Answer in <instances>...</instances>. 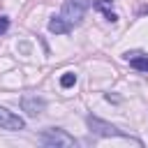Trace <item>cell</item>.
<instances>
[{
  "label": "cell",
  "mask_w": 148,
  "mask_h": 148,
  "mask_svg": "<svg viewBox=\"0 0 148 148\" xmlns=\"http://www.w3.org/2000/svg\"><path fill=\"white\" fill-rule=\"evenodd\" d=\"M86 123H88L90 132H92V134H97V136H120V139H130V141H134V143H141L139 139L130 136L127 132L118 130L116 125H111V123H106V120H102V118H97V116H88V118H86Z\"/></svg>",
  "instance_id": "6da1fadb"
},
{
  "label": "cell",
  "mask_w": 148,
  "mask_h": 148,
  "mask_svg": "<svg viewBox=\"0 0 148 148\" xmlns=\"http://www.w3.org/2000/svg\"><path fill=\"white\" fill-rule=\"evenodd\" d=\"M39 143L44 146H56V148H74L76 146V139L72 134H67L65 130L60 127H49L39 134Z\"/></svg>",
  "instance_id": "7a4b0ae2"
},
{
  "label": "cell",
  "mask_w": 148,
  "mask_h": 148,
  "mask_svg": "<svg viewBox=\"0 0 148 148\" xmlns=\"http://www.w3.org/2000/svg\"><path fill=\"white\" fill-rule=\"evenodd\" d=\"M90 9V0H65L62 2V12L60 16L67 21V23H79L83 18V14Z\"/></svg>",
  "instance_id": "3957f363"
},
{
  "label": "cell",
  "mask_w": 148,
  "mask_h": 148,
  "mask_svg": "<svg viewBox=\"0 0 148 148\" xmlns=\"http://www.w3.org/2000/svg\"><path fill=\"white\" fill-rule=\"evenodd\" d=\"M23 127H25V120H23L21 116H16V113H12L9 109L0 106V130H12V132H16V130H23Z\"/></svg>",
  "instance_id": "277c9868"
},
{
  "label": "cell",
  "mask_w": 148,
  "mask_h": 148,
  "mask_svg": "<svg viewBox=\"0 0 148 148\" xmlns=\"http://www.w3.org/2000/svg\"><path fill=\"white\" fill-rule=\"evenodd\" d=\"M21 109L28 116H39L46 109V99L44 97H37V95H25V97H21Z\"/></svg>",
  "instance_id": "5b68a950"
},
{
  "label": "cell",
  "mask_w": 148,
  "mask_h": 148,
  "mask_svg": "<svg viewBox=\"0 0 148 148\" xmlns=\"http://www.w3.org/2000/svg\"><path fill=\"white\" fill-rule=\"evenodd\" d=\"M69 30H72V23H67L62 16H53L49 21V32L53 35H69Z\"/></svg>",
  "instance_id": "8992f818"
},
{
  "label": "cell",
  "mask_w": 148,
  "mask_h": 148,
  "mask_svg": "<svg viewBox=\"0 0 148 148\" xmlns=\"http://www.w3.org/2000/svg\"><path fill=\"white\" fill-rule=\"evenodd\" d=\"M95 9H99V12H104V16H106V21H111V23H116V21H118V16H116V12H111V0H97V2H95Z\"/></svg>",
  "instance_id": "52a82bcc"
},
{
  "label": "cell",
  "mask_w": 148,
  "mask_h": 148,
  "mask_svg": "<svg viewBox=\"0 0 148 148\" xmlns=\"http://www.w3.org/2000/svg\"><path fill=\"white\" fill-rule=\"evenodd\" d=\"M127 60H130V67H134L139 72H148V56H134Z\"/></svg>",
  "instance_id": "ba28073f"
},
{
  "label": "cell",
  "mask_w": 148,
  "mask_h": 148,
  "mask_svg": "<svg viewBox=\"0 0 148 148\" xmlns=\"http://www.w3.org/2000/svg\"><path fill=\"white\" fill-rule=\"evenodd\" d=\"M74 83H76V74H74V72H65V74L60 76V86H62V88H72Z\"/></svg>",
  "instance_id": "9c48e42d"
},
{
  "label": "cell",
  "mask_w": 148,
  "mask_h": 148,
  "mask_svg": "<svg viewBox=\"0 0 148 148\" xmlns=\"http://www.w3.org/2000/svg\"><path fill=\"white\" fill-rule=\"evenodd\" d=\"M7 30H9V16L0 14V35H5Z\"/></svg>",
  "instance_id": "30bf717a"
}]
</instances>
